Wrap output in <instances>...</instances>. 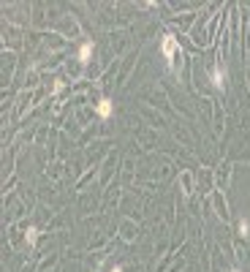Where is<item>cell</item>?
I'll return each instance as SVG.
<instances>
[{"mask_svg": "<svg viewBox=\"0 0 250 272\" xmlns=\"http://www.w3.org/2000/svg\"><path fill=\"white\" fill-rule=\"evenodd\" d=\"M160 52H163V57L169 60V66L174 68V57H177V52H180L177 38H174V35H163V41H160Z\"/></svg>", "mask_w": 250, "mask_h": 272, "instance_id": "obj_1", "label": "cell"}, {"mask_svg": "<svg viewBox=\"0 0 250 272\" xmlns=\"http://www.w3.org/2000/svg\"><path fill=\"white\" fill-rule=\"evenodd\" d=\"M95 112H98V117H101V120H106V117H111L114 106H111L109 98H101V101H98V106H95Z\"/></svg>", "mask_w": 250, "mask_h": 272, "instance_id": "obj_2", "label": "cell"}, {"mask_svg": "<svg viewBox=\"0 0 250 272\" xmlns=\"http://www.w3.org/2000/svg\"><path fill=\"white\" fill-rule=\"evenodd\" d=\"M212 85H215V90H223V87H226V71H223L220 66L212 68Z\"/></svg>", "mask_w": 250, "mask_h": 272, "instance_id": "obj_3", "label": "cell"}, {"mask_svg": "<svg viewBox=\"0 0 250 272\" xmlns=\"http://www.w3.org/2000/svg\"><path fill=\"white\" fill-rule=\"evenodd\" d=\"M90 57H93V44H90V41H84L82 47H79V63H82V66H87V63H90Z\"/></svg>", "mask_w": 250, "mask_h": 272, "instance_id": "obj_4", "label": "cell"}, {"mask_svg": "<svg viewBox=\"0 0 250 272\" xmlns=\"http://www.w3.org/2000/svg\"><path fill=\"white\" fill-rule=\"evenodd\" d=\"M25 239H28V245H35V239H38V229H33V226H30L28 234H25Z\"/></svg>", "mask_w": 250, "mask_h": 272, "instance_id": "obj_5", "label": "cell"}, {"mask_svg": "<svg viewBox=\"0 0 250 272\" xmlns=\"http://www.w3.org/2000/svg\"><path fill=\"white\" fill-rule=\"evenodd\" d=\"M239 234H242V237H248V234H250V223L245 221V218L239 221Z\"/></svg>", "mask_w": 250, "mask_h": 272, "instance_id": "obj_6", "label": "cell"}, {"mask_svg": "<svg viewBox=\"0 0 250 272\" xmlns=\"http://www.w3.org/2000/svg\"><path fill=\"white\" fill-rule=\"evenodd\" d=\"M182 183H185V196H190V177L182 174Z\"/></svg>", "mask_w": 250, "mask_h": 272, "instance_id": "obj_7", "label": "cell"}, {"mask_svg": "<svg viewBox=\"0 0 250 272\" xmlns=\"http://www.w3.org/2000/svg\"><path fill=\"white\" fill-rule=\"evenodd\" d=\"M111 272H123V267H120V264H114V270H111Z\"/></svg>", "mask_w": 250, "mask_h": 272, "instance_id": "obj_8", "label": "cell"}, {"mask_svg": "<svg viewBox=\"0 0 250 272\" xmlns=\"http://www.w3.org/2000/svg\"><path fill=\"white\" fill-rule=\"evenodd\" d=\"M231 272H239V270H231Z\"/></svg>", "mask_w": 250, "mask_h": 272, "instance_id": "obj_9", "label": "cell"}]
</instances>
